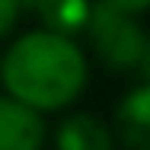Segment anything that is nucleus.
<instances>
[{
	"label": "nucleus",
	"instance_id": "nucleus-2",
	"mask_svg": "<svg viewBox=\"0 0 150 150\" xmlns=\"http://www.w3.org/2000/svg\"><path fill=\"white\" fill-rule=\"evenodd\" d=\"M144 3H99L93 6L90 19V38L96 45V54L112 70H137L147 32L134 19Z\"/></svg>",
	"mask_w": 150,
	"mask_h": 150
},
{
	"label": "nucleus",
	"instance_id": "nucleus-6",
	"mask_svg": "<svg viewBox=\"0 0 150 150\" xmlns=\"http://www.w3.org/2000/svg\"><path fill=\"white\" fill-rule=\"evenodd\" d=\"M35 10H38L42 23H45V32H54V35H64V38H70L80 29H90V19H93V6L80 3V0L38 3Z\"/></svg>",
	"mask_w": 150,
	"mask_h": 150
},
{
	"label": "nucleus",
	"instance_id": "nucleus-5",
	"mask_svg": "<svg viewBox=\"0 0 150 150\" xmlns=\"http://www.w3.org/2000/svg\"><path fill=\"white\" fill-rule=\"evenodd\" d=\"M58 150H112V134L96 115H70L54 134Z\"/></svg>",
	"mask_w": 150,
	"mask_h": 150
},
{
	"label": "nucleus",
	"instance_id": "nucleus-4",
	"mask_svg": "<svg viewBox=\"0 0 150 150\" xmlns=\"http://www.w3.org/2000/svg\"><path fill=\"white\" fill-rule=\"evenodd\" d=\"M115 128L125 147L150 150V83L131 90L115 109Z\"/></svg>",
	"mask_w": 150,
	"mask_h": 150
},
{
	"label": "nucleus",
	"instance_id": "nucleus-7",
	"mask_svg": "<svg viewBox=\"0 0 150 150\" xmlns=\"http://www.w3.org/2000/svg\"><path fill=\"white\" fill-rule=\"evenodd\" d=\"M19 13H23V6H19L16 0H0V38L16 26Z\"/></svg>",
	"mask_w": 150,
	"mask_h": 150
},
{
	"label": "nucleus",
	"instance_id": "nucleus-1",
	"mask_svg": "<svg viewBox=\"0 0 150 150\" xmlns=\"http://www.w3.org/2000/svg\"><path fill=\"white\" fill-rule=\"evenodd\" d=\"M0 80L16 102L35 112H54L80 96L86 83V58L74 38L35 29L3 51Z\"/></svg>",
	"mask_w": 150,
	"mask_h": 150
},
{
	"label": "nucleus",
	"instance_id": "nucleus-8",
	"mask_svg": "<svg viewBox=\"0 0 150 150\" xmlns=\"http://www.w3.org/2000/svg\"><path fill=\"white\" fill-rule=\"evenodd\" d=\"M137 74L150 83V35H147V45H144V54H141V64H137Z\"/></svg>",
	"mask_w": 150,
	"mask_h": 150
},
{
	"label": "nucleus",
	"instance_id": "nucleus-3",
	"mask_svg": "<svg viewBox=\"0 0 150 150\" xmlns=\"http://www.w3.org/2000/svg\"><path fill=\"white\" fill-rule=\"evenodd\" d=\"M42 112L16 102L13 96H0V150H42Z\"/></svg>",
	"mask_w": 150,
	"mask_h": 150
}]
</instances>
